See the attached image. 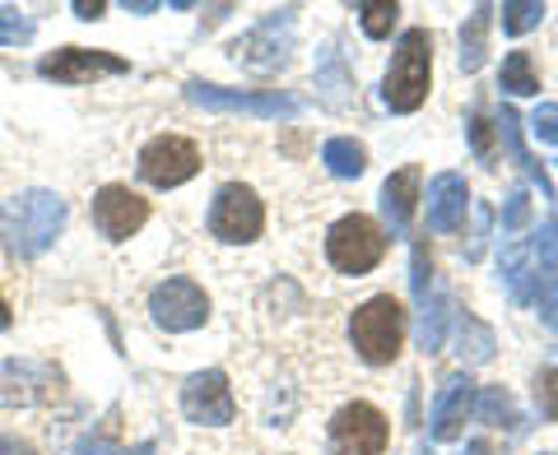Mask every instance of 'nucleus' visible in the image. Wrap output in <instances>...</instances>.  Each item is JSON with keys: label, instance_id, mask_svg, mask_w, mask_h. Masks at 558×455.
I'll return each mask as SVG.
<instances>
[{"label": "nucleus", "instance_id": "nucleus-1", "mask_svg": "<svg viewBox=\"0 0 558 455\" xmlns=\"http://www.w3.org/2000/svg\"><path fill=\"white\" fill-rule=\"evenodd\" d=\"M65 228V200L57 190H20L0 205V242L14 260H38Z\"/></svg>", "mask_w": 558, "mask_h": 455}, {"label": "nucleus", "instance_id": "nucleus-2", "mask_svg": "<svg viewBox=\"0 0 558 455\" xmlns=\"http://www.w3.org/2000/svg\"><path fill=\"white\" fill-rule=\"evenodd\" d=\"M428 79H433V38L428 28H410L400 33V42L391 51L387 79H381V98L391 112H418L428 98Z\"/></svg>", "mask_w": 558, "mask_h": 455}, {"label": "nucleus", "instance_id": "nucleus-3", "mask_svg": "<svg viewBox=\"0 0 558 455\" xmlns=\"http://www.w3.org/2000/svg\"><path fill=\"white\" fill-rule=\"evenodd\" d=\"M349 340H354L363 362L387 367V362H396L400 340H405V311H400V303L391 293H377L354 311V321H349Z\"/></svg>", "mask_w": 558, "mask_h": 455}, {"label": "nucleus", "instance_id": "nucleus-4", "mask_svg": "<svg viewBox=\"0 0 558 455\" xmlns=\"http://www.w3.org/2000/svg\"><path fill=\"white\" fill-rule=\"evenodd\" d=\"M326 256L340 274H368L381 256H387V233L368 214H344L330 223L326 233Z\"/></svg>", "mask_w": 558, "mask_h": 455}, {"label": "nucleus", "instance_id": "nucleus-5", "mask_svg": "<svg viewBox=\"0 0 558 455\" xmlns=\"http://www.w3.org/2000/svg\"><path fill=\"white\" fill-rule=\"evenodd\" d=\"M289 51H293V10H270L247 38L233 42L238 65H247L252 75H275V70H284Z\"/></svg>", "mask_w": 558, "mask_h": 455}, {"label": "nucleus", "instance_id": "nucleus-6", "mask_svg": "<svg viewBox=\"0 0 558 455\" xmlns=\"http://www.w3.org/2000/svg\"><path fill=\"white\" fill-rule=\"evenodd\" d=\"M260 228H266V209H260L256 190L242 186V182L219 186L215 205H209V233H215L219 242H233V247H242V242L260 237Z\"/></svg>", "mask_w": 558, "mask_h": 455}, {"label": "nucleus", "instance_id": "nucleus-7", "mask_svg": "<svg viewBox=\"0 0 558 455\" xmlns=\"http://www.w3.org/2000/svg\"><path fill=\"white\" fill-rule=\"evenodd\" d=\"M387 442H391L387 414L368 405V399H354V405H344L330 418V451L336 455H381Z\"/></svg>", "mask_w": 558, "mask_h": 455}, {"label": "nucleus", "instance_id": "nucleus-8", "mask_svg": "<svg viewBox=\"0 0 558 455\" xmlns=\"http://www.w3.org/2000/svg\"><path fill=\"white\" fill-rule=\"evenodd\" d=\"M186 102H196L205 112H242V116H266V121H289L299 116V102L289 94H247V89H219V84L191 79Z\"/></svg>", "mask_w": 558, "mask_h": 455}, {"label": "nucleus", "instance_id": "nucleus-9", "mask_svg": "<svg viewBox=\"0 0 558 455\" xmlns=\"http://www.w3.org/2000/svg\"><path fill=\"white\" fill-rule=\"evenodd\" d=\"M201 172V149L182 135H159L140 149V177L159 190H172Z\"/></svg>", "mask_w": 558, "mask_h": 455}, {"label": "nucleus", "instance_id": "nucleus-10", "mask_svg": "<svg viewBox=\"0 0 558 455\" xmlns=\"http://www.w3.org/2000/svg\"><path fill=\"white\" fill-rule=\"evenodd\" d=\"M149 311L154 321L172 335H186V330H201L209 317V297L196 279H163L159 288L149 293Z\"/></svg>", "mask_w": 558, "mask_h": 455}, {"label": "nucleus", "instance_id": "nucleus-11", "mask_svg": "<svg viewBox=\"0 0 558 455\" xmlns=\"http://www.w3.org/2000/svg\"><path fill=\"white\" fill-rule=\"evenodd\" d=\"M126 70L131 65L112 57V51H89V47H61L38 61V75L57 84H94L102 75H126Z\"/></svg>", "mask_w": 558, "mask_h": 455}, {"label": "nucleus", "instance_id": "nucleus-12", "mask_svg": "<svg viewBox=\"0 0 558 455\" xmlns=\"http://www.w3.org/2000/svg\"><path fill=\"white\" fill-rule=\"evenodd\" d=\"M182 414L191 423L201 428H223L233 423V391H229V377L219 372V367H209V372H196L182 386Z\"/></svg>", "mask_w": 558, "mask_h": 455}, {"label": "nucleus", "instance_id": "nucleus-13", "mask_svg": "<svg viewBox=\"0 0 558 455\" xmlns=\"http://www.w3.org/2000/svg\"><path fill=\"white\" fill-rule=\"evenodd\" d=\"M149 223V200H140L131 186H102L94 196V228L108 242H126Z\"/></svg>", "mask_w": 558, "mask_h": 455}, {"label": "nucleus", "instance_id": "nucleus-14", "mask_svg": "<svg viewBox=\"0 0 558 455\" xmlns=\"http://www.w3.org/2000/svg\"><path fill=\"white\" fill-rule=\"evenodd\" d=\"M470 209V186L461 172H438L428 182V228L433 233H457Z\"/></svg>", "mask_w": 558, "mask_h": 455}, {"label": "nucleus", "instance_id": "nucleus-15", "mask_svg": "<svg viewBox=\"0 0 558 455\" xmlns=\"http://www.w3.org/2000/svg\"><path fill=\"white\" fill-rule=\"evenodd\" d=\"M470 414H475V381H470V377H447L438 405H433V418H428L433 436H438V442H451V436H461V428H465Z\"/></svg>", "mask_w": 558, "mask_h": 455}, {"label": "nucleus", "instance_id": "nucleus-16", "mask_svg": "<svg viewBox=\"0 0 558 455\" xmlns=\"http://www.w3.org/2000/svg\"><path fill=\"white\" fill-rule=\"evenodd\" d=\"M418 186H424V172L418 168H400L387 177V186H381V219H387L391 233H405L414 209H418Z\"/></svg>", "mask_w": 558, "mask_h": 455}, {"label": "nucleus", "instance_id": "nucleus-17", "mask_svg": "<svg viewBox=\"0 0 558 455\" xmlns=\"http://www.w3.org/2000/svg\"><path fill=\"white\" fill-rule=\"evenodd\" d=\"M498 135H502V145L512 149V159L521 163V172L539 186V200H554V182H549V172H545V163H535V153L526 149V139H521V116H517V108H502L498 112Z\"/></svg>", "mask_w": 558, "mask_h": 455}, {"label": "nucleus", "instance_id": "nucleus-18", "mask_svg": "<svg viewBox=\"0 0 558 455\" xmlns=\"http://www.w3.org/2000/svg\"><path fill=\"white\" fill-rule=\"evenodd\" d=\"M502 284H508V293L517 297L521 307L539 303V284H545V274L535 270V260H531V251L521 247V242H512V247L502 251Z\"/></svg>", "mask_w": 558, "mask_h": 455}, {"label": "nucleus", "instance_id": "nucleus-19", "mask_svg": "<svg viewBox=\"0 0 558 455\" xmlns=\"http://www.w3.org/2000/svg\"><path fill=\"white\" fill-rule=\"evenodd\" d=\"M494 5H475V14L461 24V70L465 75H475L488 57V24H494Z\"/></svg>", "mask_w": 558, "mask_h": 455}, {"label": "nucleus", "instance_id": "nucleus-20", "mask_svg": "<svg viewBox=\"0 0 558 455\" xmlns=\"http://www.w3.org/2000/svg\"><path fill=\"white\" fill-rule=\"evenodd\" d=\"M494 348H498L494 330H488L484 321H475L470 311H461V317H457V358L465 367H480V362L494 358Z\"/></svg>", "mask_w": 558, "mask_h": 455}, {"label": "nucleus", "instance_id": "nucleus-21", "mask_svg": "<svg viewBox=\"0 0 558 455\" xmlns=\"http://www.w3.org/2000/svg\"><path fill=\"white\" fill-rule=\"evenodd\" d=\"M317 89H322V98L330 102V108H344V102H349L354 79H349V70H344L336 47H322L317 51Z\"/></svg>", "mask_w": 558, "mask_h": 455}, {"label": "nucleus", "instance_id": "nucleus-22", "mask_svg": "<svg viewBox=\"0 0 558 455\" xmlns=\"http://www.w3.org/2000/svg\"><path fill=\"white\" fill-rule=\"evenodd\" d=\"M322 163L330 177H363V168H368V149L359 145V139L349 135H336L322 145Z\"/></svg>", "mask_w": 558, "mask_h": 455}, {"label": "nucleus", "instance_id": "nucleus-23", "mask_svg": "<svg viewBox=\"0 0 558 455\" xmlns=\"http://www.w3.org/2000/svg\"><path fill=\"white\" fill-rule=\"evenodd\" d=\"M447 321H451V303L442 293H433L428 303L418 307V348H424V354H438V348H442Z\"/></svg>", "mask_w": 558, "mask_h": 455}, {"label": "nucleus", "instance_id": "nucleus-24", "mask_svg": "<svg viewBox=\"0 0 558 455\" xmlns=\"http://www.w3.org/2000/svg\"><path fill=\"white\" fill-rule=\"evenodd\" d=\"M475 414L484 418L488 428H508V432H517V428H521V414H517L512 395L502 391V386H484V391L475 395Z\"/></svg>", "mask_w": 558, "mask_h": 455}, {"label": "nucleus", "instance_id": "nucleus-25", "mask_svg": "<svg viewBox=\"0 0 558 455\" xmlns=\"http://www.w3.org/2000/svg\"><path fill=\"white\" fill-rule=\"evenodd\" d=\"M498 89L512 94V98H526V94H539V75L526 51H508V61L498 70Z\"/></svg>", "mask_w": 558, "mask_h": 455}, {"label": "nucleus", "instance_id": "nucleus-26", "mask_svg": "<svg viewBox=\"0 0 558 455\" xmlns=\"http://www.w3.org/2000/svg\"><path fill=\"white\" fill-rule=\"evenodd\" d=\"M396 20H400V5L391 0H363L359 5V24H363V33H368V38H387V33L396 28Z\"/></svg>", "mask_w": 558, "mask_h": 455}, {"label": "nucleus", "instance_id": "nucleus-27", "mask_svg": "<svg viewBox=\"0 0 558 455\" xmlns=\"http://www.w3.org/2000/svg\"><path fill=\"white\" fill-rule=\"evenodd\" d=\"M539 20H545V5H539V0H508V5H502V33H512V38L539 28Z\"/></svg>", "mask_w": 558, "mask_h": 455}, {"label": "nucleus", "instance_id": "nucleus-28", "mask_svg": "<svg viewBox=\"0 0 558 455\" xmlns=\"http://www.w3.org/2000/svg\"><path fill=\"white\" fill-rule=\"evenodd\" d=\"M33 38V20H24L14 5H5L0 10V42L5 47H20V42H28Z\"/></svg>", "mask_w": 558, "mask_h": 455}, {"label": "nucleus", "instance_id": "nucleus-29", "mask_svg": "<svg viewBox=\"0 0 558 455\" xmlns=\"http://www.w3.org/2000/svg\"><path fill=\"white\" fill-rule=\"evenodd\" d=\"M410 284H414V303L424 307L428 303V288H433V260L424 247H414V260H410Z\"/></svg>", "mask_w": 558, "mask_h": 455}, {"label": "nucleus", "instance_id": "nucleus-30", "mask_svg": "<svg viewBox=\"0 0 558 455\" xmlns=\"http://www.w3.org/2000/svg\"><path fill=\"white\" fill-rule=\"evenodd\" d=\"M535 405L545 418H558V367H545L535 377Z\"/></svg>", "mask_w": 558, "mask_h": 455}, {"label": "nucleus", "instance_id": "nucleus-31", "mask_svg": "<svg viewBox=\"0 0 558 455\" xmlns=\"http://www.w3.org/2000/svg\"><path fill=\"white\" fill-rule=\"evenodd\" d=\"M526 223H531V196L517 186L508 196V209H502V233H521Z\"/></svg>", "mask_w": 558, "mask_h": 455}, {"label": "nucleus", "instance_id": "nucleus-32", "mask_svg": "<svg viewBox=\"0 0 558 455\" xmlns=\"http://www.w3.org/2000/svg\"><path fill=\"white\" fill-rule=\"evenodd\" d=\"M531 135L545 139V145H558V102H545V108H535L531 116Z\"/></svg>", "mask_w": 558, "mask_h": 455}, {"label": "nucleus", "instance_id": "nucleus-33", "mask_svg": "<svg viewBox=\"0 0 558 455\" xmlns=\"http://www.w3.org/2000/svg\"><path fill=\"white\" fill-rule=\"evenodd\" d=\"M465 126H470V145H475L480 159H494V126L484 121V112H470Z\"/></svg>", "mask_w": 558, "mask_h": 455}, {"label": "nucleus", "instance_id": "nucleus-34", "mask_svg": "<svg viewBox=\"0 0 558 455\" xmlns=\"http://www.w3.org/2000/svg\"><path fill=\"white\" fill-rule=\"evenodd\" d=\"M539 317H545V325L558 330V279H554L545 293H539Z\"/></svg>", "mask_w": 558, "mask_h": 455}, {"label": "nucleus", "instance_id": "nucleus-35", "mask_svg": "<svg viewBox=\"0 0 558 455\" xmlns=\"http://www.w3.org/2000/svg\"><path fill=\"white\" fill-rule=\"evenodd\" d=\"M475 219H480V228H475V242H470V247H465V256H470V260H480V256H484V233H488V209H484V205H475Z\"/></svg>", "mask_w": 558, "mask_h": 455}, {"label": "nucleus", "instance_id": "nucleus-36", "mask_svg": "<svg viewBox=\"0 0 558 455\" xmlns=\"http://www.w3.org/2000/svg\"><path fill=\"white\" fill-rule=\"evenodd\" d=\"M0 455H38L28 442H20V436H0Z\"/></svg>", "mask_w": 558, "mask_h": 455}, {"label": "nucleus", "instance_id": "nucleus-37", "mask_svg": "<svg viewBox=\"0 0 558 455\" xmlns=\"http://www.w3.org/2000/svg\"><path fill=\"white\" fill-rule=\"evenodd\" d=\"M461 455H502L494 442H484V436H480V442H465V451Z\"/></svg>", "mask_w": 558, "mask_h": 455}, {"label": "nucleus", "instance_id": "nucleus-38", "mask_svg": "<svg viewBox=\"0 0 558 455\" xmlns=\"http://www.w3.org/2000/svg\"><path fill=\"white\" fill-rule=\"evenodd\" d=\"M75 14H80V20H98L102 5H98V0H94V5H89V0H75Z\"/></svg>", "mask_w": 558, "mask_h": 455}, {"label": "nucleus", "instance_id": "nucleus-39", "mask_svg": "<svg viewBox=\"0 0 558 455\" xmlns=\"http://www.w3.org/2000/svg\"><path fill=\"white\" fill-rule=\"evenodd\" d=\"M126 10H131V14H154L159 5H154V0H126Z\"/></svg>", "mask_w": 558, "mask_h": 455}, {"label": "nucleus", "instance_id": "nucleus-40", "mask_svg": "<svg viewBox=\"0 0 558 455\" xmlns=\"http://www.w3.org/2000/svg\"><path fill=\"white\" fill-rule=\"evenodd\" d=\"M10 325V307H5V297H0V330Z\"/></svg>", "mask_w": 558, "mask_h": 455}, {"label": "nucleus", "instance_id": "nucleus-41", "mask_svg": "<svg viewBox=\"0 0 558 455\" xmlns=\"http://www.w3.org/2000/svg\"><path fill=\"white\" fill-rule=\"evenodd\" d=\"M545 455H554V451H545Z\"/></svg>", "mask_w": 558, "mask_h": 455}]
</instances>
